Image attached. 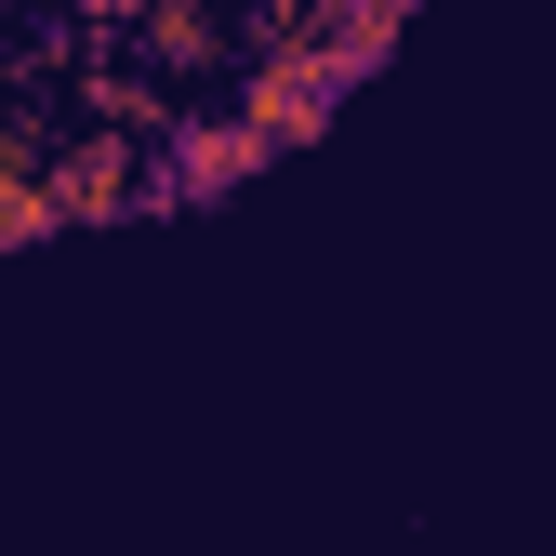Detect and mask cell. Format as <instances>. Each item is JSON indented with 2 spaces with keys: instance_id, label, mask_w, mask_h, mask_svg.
Wrapping results in <instances>:
<instances>
[{
  "instance_id": "obj_1",
  "label": "cell",
  "mask_w": 556,
  "mask_h": 556,
  "mask_svg": "<svg viewBox=\"0 0 556 556\" xmlns=\"http://www.w3.org/2000/svg\"><path fill=\"white\" fill-rule=\"evenodd\" d=\"M331 106H344V66L318 40H265L252 80H239V132H265V147H318Z\"/></svg>"
},
{
  "instance_id": "obj_2",
  "label": "cell",
  "mask_w": 556,
  "mask_h": 556,
  "mask_svg": "<svg viewBox=\"0 0 556 556\" xmlns=\"http://www.w3.org/2000/svg\"><path fill=\"white\" fill-rule=\"evenodd\" d=\"M265 160H278V147L239 132V119H173L160 160H147V213H173V199H226V186H252Z\"/></svg>"
},
{
  "instance_id": "obj_3",
  "label": "cell",
  "mask_w": 556,
  "mask_h": 556,
  "mask_svg": "<svg viewBox=\"0 0 556 556\" xmlns=\"http://www.w3.org/2000/svg\"><path fill=\"white\" fill-rule=\"evenodd\" d=\"M40 186H53L66 226H119V213H147V147L132 132H66L40 160Z\"/></svg>"
},
{
  "instance_id": "obj_4",
  "label": "cell",
  "mask_w": 556,
  "mask_h": 556,
  "mask_svg": "<svg viewBox=\"0 0 556 556\" xmlns=\"http://www.w3.org/2000/svg\"><path fill=\"white\" fill-rule=\"evenodd\" d=\"M132 14H147V53L160 66H213L226 53V14H213V0H132Z\"/></svg>"
}]
</instances>
